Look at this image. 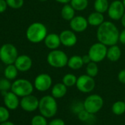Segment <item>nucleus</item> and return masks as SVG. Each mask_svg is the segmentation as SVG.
I'll use <instances>...</instances> for the list:
<instances>
[{
	"instance_id": "obj_27",
	"label": "nucleus",
	"mask_w": 125,
	"mask_h": 125,
	"mask_svg": "<svg viewBox=\"0 0 125 125\" xmlns=\"http://www.w3.org/2000/svg\"><path fill=\"white\" fill-rule=\"evenodd\" d=\"M77 80V77L74 74L69 73L63 76L62 80V83L67 87H72L74 85H76Z\"/></svg>"
},
{
	"instance_id": "obj_5",
	"label": "nucleus",
	"mask_w": 125,
	"mask_h": 125,
	"mask_svg": "<svg viewBox=\"0 0 125 125\" xmlns=\"http://www.w3.org/2000/svg\"><path fill=\"white\" fill-rule=\"evenodd\" d=\"M18 56V49L12 43H5L0 47V60L5 65L14 64Z\"/></svg>"
},
{
	"instance_id": "obj_32",
	"label": "nucleus",
	"mask_w": 125,
	"mask_h": 125,
	"mask_svg": "<svg viewBox=\"0 0 125 125\" xmlns=\"http://www.w3.org/2000/svg\"><path fill=\"white\" fill-rule=\"evenodd\" d=\"M10 118V112L9 109L6 107L0 106V123L6 121Z\"/></svg>"
},
{
	"instance_id": "obj_22",
	"label": "nucleus",
	"mask_w": 125,
	"mask_h": 125,
	"mask_svg": "<svg viewBox=\"0 0 125 125\" xmlns=\"http://www.w3.org/2000/svg\"><path fill=\"white\" fill-rule=\"evenodd\" d=\"M75 11L76 10L73 8V7L70 5V3L66 4L62 6L61 9V12H60L61 17L66 21H70L75 16Z\"/></svg>"
},
{
	"instance_id": "obj_12",
	"label": "nucleus",
	"mask_w": 125,
	"mask_h": 125,
	"mask_svg": "<svg viewBox=\"0 0 125 125\" xmlns=\"http://www.w3.org/2000/svg\"><path fill=\"white\" fill-rule=\"evenodd\" d=\"M20 106L24 111L33 112L38 108L39 100L35 96L30 94L21 97L20 101Z\"/></svg>"
},
{
	"instance_id": "obj_29",
	"label": "nucleus",
	"mask_w": 125,
	"mask_h": 125,
	"mask_svg": "<svg viewBox=\"0 0 125 125\" xmlns=\"http://www.w3.org/2000/svg\"><path fill=\"white\" fill-rule=\"evenodd\" d=\"M12 83L10 80L6 77L0 78V92L1 91H9L11 90Z\"/></svg>"
},
{
	"instance_id": "obj_7",
	"label": "nucleus",
	"mask_w": 125,
	"mask_h": 125,
	"mask_svg": "<svg viewBox=\"0 0 125 125\" xmlns=\"http://www.w3.org/2000/svg\"><path fill=\"white\" fill-rule=\"evenodd\" d=\"M107 47L108 46L99 41L91 45L88 52L91 61L99 62L104 60L107 57Z\"/></svg>"
},
{
	"instance_id": "obj_34",
	"label": "nucleus",
	"mask_w": 125,
	"mask_h": 125,
	"mask_svg": "<svg viewBox=\"0 0 125 125\" xmlns=\"http://www.w3.org/2000/svg\"><path fill=\"white\" fill-rule=\"evenodd\" d=\"M72 109H73L72 110H73L74 113H80L81 110H83V109H85V108H84V104L82 103V102H77V103H76V104H74L73 105Z\"/></svg>"
},
{
	"instance_id": "obj_45",
	"label": "nucleus",
	"mask_w": 125,
	"mask_h": 125,
	"mask_svg": "<svg viewBox=\"0 0 125 125\" xmlns=\"http://www.w3.org/2000/svg\"><path fill=\"white\" fill-rule=\"evenodd\" d=\"M124 102H125V99H124Z\"/></svg>"
},
{
	"instance_id": "obj_31",
	"label": "nucleus",
	"mask_w": 125,
	"mask_h": 125,
	"mask_svg": "<svg viewBox=\"0 0 125 125\" xmlns=\"http://www.w3.org/2000/svg\"><path fill=\"white\" fill-rule=\"evenodd\" d=\"M8 5L12 9H20L24 4V0H6Z\"/></svg>"
},
{
	"instance_id": "obj_15",
	"label": "nucleus",
	"mask_w": 125,
	"mask_h": 125,
	"mask_svg": "<svg viewBox=\"0 0 125 125\" xmlns=\"http://www.w3.org/2000/svg\"><path fill=\"white\" fill-rule=\"evenodd\" d=\"M14 65L19 70V72H26L29 71L32 66V60L27 54L19 55L16 60Z\"/></svg>"
},
{
	"instance_id": "obj_16",
	"label": "nucleus",
	"mask_w": 125,
	"mask_h": 125,
	"mask_svg": "<svg viewBox=\"0 0 125 125\" xmlns=\"http://www.w3.org/2000/svg\"><path fill=\"white\" fill-rule=\"evenodd\" d=\"M3 97L5 107L9 110H16L20 104L19 96L13 91H8Z\"/></svg>"
},
{
	"instance_id": "obj_41",
	"label": "nucleus",
	"mask_w": 125,
	"mask_h": 125,
	"mask_svg": "<svg viewBox=\"0 0 125 125\" xmlns=\"http://www.w3.org/2000/svg\"><path fill=\"white\" fill-rule=\"evenodd\" d=\"M0 125H15L12 121H4V122H2L0 123Z\"/></svg>"
},
{
	"instance_id": "obj_17",
	"label": "nucleus",
	"mask_w": 125,
	"mask_h": 125,
	"mask_svg": "<svg viewBox=\"0 0 125 125\" xmlns=\"http://www.w3.org/2000/svg\"><path fill=\"white\" fill-rule=\"evenodd\" d=\"M43 42L45 46L50 50L57 49L61 45L60 35L56 33L47 34Z\"/></svg>"
},
{
	"instance_id": "obj_42",
	"label": "nucleus",
	"mask_w": 125,
	"mask_h": 125,
	"mask_svg": "<svg viewBox=\"0 0 125 125\" xmlns=\"http://www.w3.org/2000/svg\"><path fill=\"white\" fill-rule=\"evenodd\" d=\"M121 23L122 26L124 27V28H125V13H124V15L122 16V17L121 19Z\"/></svg>"
},
{
	"instance_id": "obj_24",
	"label": "nucleus",
	"mask_w": 125,
	"mask_h": 125,
	"mask_svg": "<svg viewBox=\"0 0 125 125\" xmlns=\"http://www.w3.org/2000/svg\"><path fill=\"white\" fill-rule=\"evenodd\" d=\"M109 5L110 4L108 0H95L94 3V8L95 11L104 14L107 12Z\"/></svg>"
},
{
	"instance_id": "obj_21",
	"label": "nucleus",
	"mask_w": 125,
	"mask_h": 125,
	"mask_svg": "<svg viewBox=\"0 0 125 125\" xmlns=\"http://www.w3.org/2000/svg\"><path fill=\"white\" fill-rule=\"evenodd\" d=\"M84 65L83 57L80 55H73L69 58L67 66L72 70H78Z\"/></svg>"
},
{
	"instance_id": "obj_44",
	"label": "nucleus",
	"mask_w": 125,
	"mask_h": 125,
	"mask_svg": "<svg viewBox=\"0 0 125 125\" xmlns=\"http://www.w3.org/2000/svg\"><path fill=\"white\" fill-rule=\"evenodd\" d=\"M39 1H41V2H46V1H47V0H39Z\"/></svg>"
},
{
	"instance_id": "obj_46",
	"label": "nucleus",
	"mask_w": 125,
	"mask_h": 125,
	"mask_svg": "<svg viewBox=\"0 0 125 125\" xmlns=\"http://www.w3.org/2000/svg\"><path fill=\"white\" fill-rule=\"evenodd\" d=\"M0 94H1V93H0Z\"/></svg>"
},
{
	"instance_id": "obj_20",
	"label": "nucleus",
	"mask_w": 125,
	"mask_h": 125,
	"mask_svg": "<svg viewBox=\"0 0 125 125\" xmlns=\"http://www.w3.org/2000/svg\"><path fill=\"white\" fill-rule=\"evenodd\" d=\"M52 96L55 99L63 97L67 93V86L62 83H58L54 85L52 88Z\"/></svg>"
},
{
	"instance_id": "obj_38",
	"label": "nucleus",
	"mask_w": 125,
	"mask_h": 125,
	"mask_svg": "<svg viewBox=\"0 0 125 125\" xmlns=\"http://www.w3.org/2000/svg\"><path fill=\"white\" fill-rule=\"evenodd\" d=\"M118 41L122 43V44H124L125 45V28L121 30L119 33V39H118Z\"/></svg>"
},
{
	"instance_id": "obj_6",
	"label": "nucleus",
	"mask_w": 125,
	"mask_h": 125,
	"mask_svg": "<svg viewBox=\"0 0 125 125\" xmlns=\"http://www.w3.org/2000/svg\"><path fill=\"white\" fill-rule=\"evenodd\" d=\"M34 89V85L26 79L16 80L11 86V91L16 94L19 97H24L32 94Z\"/></svg>"
},
{
	"instance_id": "obj_23",
	"label": "nucleus",
	"mask_w": 125,
	"mask_h": 125,
	"mask_svg": "<svg viewBox=\"0 0 125 125\" xmlns=\"http://www.w3.org/2000/svg\"><path fill=\"white\" fill-rule=\"evenodd\" d=\"M18 73H19V70L17 69V68L16 67L14 64L7 65V66L5 67L4 70L5 77H6L7 79L10 80H15L18 76Z\"/></svg>"
},
{
	"instance_id": "obj_18",
	"label": "nucleus",
	"mask_w": 125,
	"mask_h": 125,
	"mask_svg": "<svg viewBox=\"0 0 125 125\" xmlns=\"http://www.w3.org/2000/svg\"><path fill=\"white\" fill-rule=\"evenodd\" d=\"M88 24L92 27H99L104 21V17L103 13L94 11L92 12L87 18Z\"/></svg>"
},
{
	"instance_id": "obj_36",
	"label": "nucleus",
	"mask_w": 125,
	"mask_h": 125,
	"mask_svg": "<svg viewBox=\"0 0 125 125\" xmlns=\"http://www.w3.org/2000/svg\"><path fill=\"white\" fill-rule=\"evenodd\" d=\"M118 80L121 83L125 84V69H122L119 72L118 74Z\"/></svg>"
},
{
	"instance_id": "obj_2",
	"label": "nucleus",
	"mask_w": 125,
	"mask_h": 125,
	"mask_svg": "<svg viewBox=\"0 0 125 125\" xmlns=\"http://www.w3.org/2000/svg\"><path fill=\"white\" fill-rule=\"evenodd\" d=\"M47 34V28L41 22L31 24L26 30L27 39L32 43H39L43 41Z\"/></svg>"
},
{
	"instance_id": "obj_14",
	"label": "nucleus",
	"mask_w": 125,
	"mask_h": 125,
	"mask_svg": "<svg viewBox=\"0 0 125 125\" xmlns=\"http://www.w3.org/2000/svg\"><path fill=\"white\" fill-rule=\"evenodd\" d=\"M88 25V19L83 16H75L69 21L71 30L77 33L85 31Z\"/></svg>"
},
{
	"instance_id": "obj_3",
	"label": "nucleus",
	"mask_w": 125,
	"mask_h": 125,
	"mask_svg": "<svg viewBox=\"0 0 125 125\" xmlns=\"http://www.w3.org/2000/svg\"><path fill=\"white\" fill-rule=\"evenodd\" d=\"M39 111L46 118L53 117L57 111V104L54 97L52 95L43 96L39 100Z\"/></svg>"
},
{
	"instance_id": "obj_40",
	"label": "nucleus",
	"mask_w": 125,
	"mask_h": 125,
	"mask_svg": "<svg viewBox=\"0 0 125 125\" xmlns=\"http://www.w3.org/2000/svg\"><path fill=\"white\" fill-rule=\"evenodd\" d=\"M55 2L60 3V4H62V5H66V4H69L70 3L71 0H54Z\"/></svg>"
},
{
	"instance_id": "obj_9",
	"label": "nucleus",
	"mask_w": 125,
	"mask_h": 125,
	"mask_svg": "<svg viewBox=\"0 0 125 125\" xmlns=\"http://www.w3.org/2000/svg\"><path fill=\"white\" fill-rule=\"evenodd\" d=\"M76 86L80 92L87 94L94 91L96 86V83L94 77L88 74H83L77 77Z\"/></svg>"
},
{
	"instance_id": "obj_1",
	"label": "nucleus",
	"mask_w": 125,
	"mask_h": 125,
	"mask_svg": "<svg viewBox=\"0 0 125 125\" xmlns=\"http://www.w3.org/2000/svg\"><path fill=\"white\" fill-rule=\"evenodd\" d=\"M119 30L116 25L110 21H104L96 30V38L99 42L110 46L117 44L119 39Z\"/></svg>"
},
{
	"instance_id": "obj_43",
	"label": "nucleus",
	"mask_w": 125,
	"mask_h": 125,
	"mask_svg": "<svg viewBox=\"0 0 125 125\" xmlns=\"http://www.w3.org/2000/svg\"><path fill=\"white\" fill-rule=\"evenodd\" d=\"M122 2H123V4L124 5V8H125V0H122Z\"/></svg>"
},
{
	"instance_id": "obj_26",
	"label": "nucleus",
	"mask_w": 125,
	"mask_h": 125,
	"mask_svg": "<svg viewBox=\"0 0 125 125\" xmlns=\"http://www.w3.org/2000/svg\"><path fill=\"white\" fill-rule=\"evenodd\" d=\"M85 72H86V74L92 77H95L99 72V67L97 66V62L93 61L90 62L89 63L86 65Z\"/></svg>"
},
{
	"instance_id": "obj_4",
	"label": "nucleus",
	"mask_w": 125,
	"mask_h": 125,
	"mask_svg": "<svg viewBox=\"0 0 125 125\" xmlns=\"http://www.w3.org/2000/svg\"><path fill=\"white\" fill-rule=\"evenodd\" d=\"M46 60L48 64L55 69H62L67 66L69 57L65 52L60 49L51 50L49 52Z\"/></svg>"
},
{
	"instance_id": "obj_13",
	"label": "nucleus",
	"mask_w": 125,
	"mask_h": 125,
	"mask_svg": "<svg viewBox=\"0 0 125 125\" xmlns=\"http://www.w3.org/2000/svg\"><path fill=\"white\" fill-rule=\"evenodd\" d=\"M60 39L61 44L66 47H72L77 43V36L76 32L72 30H62L60 33Z\"/></svg>"
},
{
	"instance_id": "obj_30",
	"label": "nucleus",
	"mask_w": 125,
	"mask_h": 125,
	"mask_svg": "<svg viewBox=\"0 0 125 125\" xmlns=\"http://www.w3.org/2000/svg\"><path fill=\"white\" fill-rule=\"evenodd\" d=\"M46 118L41 114L35 115L31 120V125H48Z\"/></svg>"
},
{
	"instance_id": "obj_19",
	"label": "nucleus",
	"mask_w": 125,
	"mask_h": 125,
	"mask_svg": "<svg viewBox=\"0 0 125 125\" xmlns=\"http://www.w3.org/2000/svg\"><path fill=\"white\" fill-rule=\"evenodd\" d=\"M121 56V50L119 46L115 44L107 47V58L111 62H117Z\"/></svg>"
},
{
	"instance_id": "obj_8",
	"label": "nucleus",
	"mask_w": 125,
	"mask_h": 125,
	"mask_svg": "<svg viewBox=\"0 0 125 125\" xmlns=\"http://www.w3.org/2000/svg\"><path fill=\"white\" fill-rule=\"evenodd\" d=\"M84 108L91 114L98 113L103 107L104 101L101 96L92 94L88 96L84 101Z\"/></svg>"
},
{
	"instance_id": "obj_28",
	"label": "nucleus",
	"mask_w": 125,
	"mask_h": 125,
	"mask_svg": "<svg viewBox=\"0 0 125 125\" xmlns=\"http://www.w3.org/2000/svg\"><path fill=\"white\" fill-rule=\"evenodd\" d=\"M112 111L115 115H122L125 112V102L123 101L115 102L112 106Z\"/></svg>"
},
{
	"instance_id": "obj_25",
	"label": "nucleus",
	"mask_w": 125,
	"mask_h": 125,
	"mask_svg": "<svg viewBox=\"0 0 125 125\" xmlns=\"http://www.w3.org/2000/svg\"><path fill=\"white\" fill-rule=\"evenodd\" d=\"M88 0H71L70 5L76 11H83L88 6Z\"/></svg>"
},
{
	"instance_id": "obj_37",
	"label": "nucleus",
	"mask_w": 125,
	"mask_h": 125,
	"mask_svg": "<svg viewBox=\"0 0 125 125\" xmlns=\"http://www.w3.org/2000/svg\"><path fill=\"white\" fill-rule=\"evenodd\" d=\"M8 8L6 0H0V13H4Z\"/></svg>"
},
{
	"instance_id": "obj_33",
	"label": "nucleus",
	"mask_w": 125,
	"mask_h": 125,
	"mask_svg": "<svg viewBox=\"0 0 125 125\" xmlns=\"http://www.w3.org/2000/svg\"><path fill=\"white\" fill-rule=\"evenodd\" d=\"M91 115L92 114L88 112L85 109H83L80 113H78V118L82 121H88Z\"/></svg>"
},
{
	"instance_id": "obj_10",
	"label": "nucleus",
	"mask_w": 125,
	"mask_h": 125,
	"mask_svg": "<svg viewBox=\"0 0 125 125\" xmlns=\"http://www.w3.org/2000/svg\"><path fill=\"white\" fill-rule=\"evenodd\" d=\"M124 13H125L124 5L122 1H119V0L113 1L110 4L107 10V15L109 18L113 21L121 20Z\"/></svg>"
},
{
	"instance_id": "obj_11",
	"label": "nucleus",
	"mask_w": 125,
	"mask_h": 125,
	"mask_svg": "<svg viewBox=\"0 0 125 125\" xmlns=\"http://www.w3.org/2000/svg\"><path fill=\"white\" fill-rule=\"evenodd\" d=\"M52 85V79L51 76L46 73L38 74L34 80V88L41 92L48 91Z\"/></svg>"
},
{
	"instance_id": "obj_35",
	"label": "nucleus",
	"mask_w": 125,
	"mask_h": 125,
	"mask_svg": "<svg viewBox=\"0 0 125 125\" xmlns=\"http://www.w3.org/2000/svg\"><path fill=\"white\" fill-rule=\"evenodd\" d=\"M48 125H65V122L61 118H54L52 120Z\"/></svg>"
},
{
	"instance_id": "obj_39",
	"label": "nucleus",
	"mask_w": 125,
	"mask_h": 125,
	"mask_svg": "<svg viewBox=\"0 0 125 125\" xmlns=\"http://www.w3.org/2000/svg\"><path fill=\"white\" fill-rule=\"evenodd\" d=\"M82 57H83V60L84 64L87 65L88 63H89L90 62H91V58H90V57H89V55L88 54H85V55H83Z\"/></svg>"
}]
</instances>
